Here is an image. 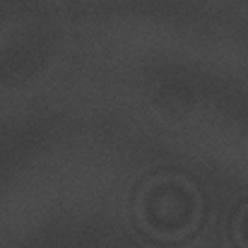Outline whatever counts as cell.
<instances>
[{"label": "cell", "instance_id": "1", "mask_svg": "<svg viewBox=\"0 0 248 248\" xmlns=\"http://www.w3.org/2000/svg\"><path fill=\"white\" fill-rule=\"evenodd\" d=\"M202 217L200 188L183 173H155L135 195V219L157 241H181Z\"/></svg>", "mask_w": 248, "mask_h": 248}, {"label": "cell", "instance_id": "2", "mask_svg": "<svg viewBox=\"0 0 248 248\" xmlns=\"http://www.w3.org/2000/svg\"><path fill=\"white\" fill-rule=\"evenodd\" d=\"M150 106L164 123H183L195 111L198 94L190 84L181 80H166L155 87L150 96Z\"/></svg>", "mask_w": 248, "mask_h": 248}, {"label": "cell", "instance_id": "3", "mask_svg": "<svg viewBox=\"0 0 248 248\" xmlns=\"http://www.w3.org/2000/svg\"><path fill=\"white\" fill-rule=\"evenodd\" d=\"M232 229H234V239H236L239 248H248V200L239 207Z\"/></svg>", "mask_w": 248, "mask_h": 248}, {"label": "cell", "instance_id": "4", "mask_svg": "<svg viewBox=\"0 0 248 248\" xmlns=\"http://www.w3.org/2000/svg\"><path fill=\"white\" fill-rule=\"evenodd\" d=\"M246 157H248V135H246Z\"/></svg>", "mask_w": 248, "mask_h": 248}]
</instances>
